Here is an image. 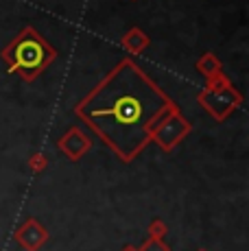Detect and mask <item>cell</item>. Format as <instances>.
<instances>
[{"mask_svg": "<svg viewBox=\"0 0 249 251\" xmlns=\"http://www.w3.org/2000/svg\"><path fill=\"white\" fill-rule=\"evenodd\" d=\"M2 57L9 61L11 72H20L26 79H33L52 59V50L40 35H35L33 31H26L2 52Z\"/></svg>", "mask_w": 249, "mask_h": 251, "instance_id": "2", "label": "cell"}, {"mask_svg": "<svg viewBox=\"0 0 249 251\" xmlns=\"http://www.w3.org/2000/svg\"><path fill=\"white\" fill-rule=\"evenodd\" d=\"M171 100L131 59H123L76 105V114L118 157L131 162L149 144L153 123Z\"/></svg>", "mask_w": 249, "mask_h": 251, "instance_id": "1", "label": "cell"}]
</instances>
